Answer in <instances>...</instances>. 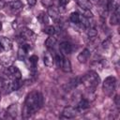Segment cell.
Wrapping results in <instances>:
<instances>
[{
    "mask_svg": "<svg viewBox=\"0 0 120 120\" xmlns=\"http://www.w3.org/2000/svg\"><path fill=\"white\" fill-rule=\"evenodd\" d=\"M24 105H26L36 112L43 105V96L38 91H32L26 96Z\"/></svg>",
    "mask_w": 120,
    "mask_h": 120,
    "instance_id": "obj_1",
    "label": "cell"
},
{
    "mask_svg": "<svg viewBox=\"0 0 120 120\" xmlns=\"http://www.w3.org/2000/svg\"><path fill=\"white\" fill-rule=\"evenodd\" d=\"M99 77L95 71H89L81 77V83H82L88 90H93L99 83Z\"/></svg>",
    "mask_w": 120,
    "mask_h": 120,
    "instance_id": "obj_2",
    "label": "cell"
},
{
    "mask_svg": "<svg viewBox=\"0 0 120 120\" xmlns=\"http://www.w3.org/2000/svg\"><path fill=\"white\" fill-rule=\"evenodd\" d=\"M115 85H116L115 77H113V76L107 77L103 82V91H104V93L108 96H112V93L115 90Z\"/></svg>",
    "mask_w": 120,
    "mask_h": 120,
    "instance_id": "obj_3",
    "label": "cell"
},
{
    "mask_svg": "<svg viewBox=\"0 0 120 120\" xmlns=\"http://www.w3.org/2000/svg\"><path fill=\"white\" fill-rule=\"evenodd\" d=\"M4 74L6 78H9L11 80H20L22 77L20 69L16 66H9L4 70Z\"/></svg>",
    "mask_w": 120,
    "mask_h": 120,
    "instance_id": "obj_4",
    "label": "cell"
},
{
    "mask_svg": "<svg viewBox=\"0 0 120 120\" xmlns=\"http://www.w3.org/2000/svg\"><path fill=\"white\" fill-rule=\"evenodd\" d=\"M21 38H22L24 40L30 41V40H34L36 38V34L29 28H22L21 30Z\"/></svg>",
    "mask_w": 120,
    "mask_h": 120,
    "instance_id": "obj_5",
    "label": "cell"
},
{
    "mask_svg": "<svg viewBox=\"0 0 120 120\" xmlns=\"http://www.w3.org/2000/svg\"><path fill=\"white\" fill-rule=\"evenodd\" d=\"M8 8H9V10L12 12V13H18L23 7L22 3L20 1V0H16V1H11L9 3L7 4Z\"/></svg>",
    "mask_w": 120,
    "mask_h": 120,
    "instance_id": "obj_6",
    "label": "cell"
},
{
    "mask_svg": "<svg viewBox=\"0 0 120 120\" xmlns=\"http://www.w3.org/2000/svg\"><path fill=\"white\" fill-rule=\"evenodd\" d=\"M77 109L71 107V106H67L64 108L63 112H62V116L65 118H74L77 115Z\"/></svg>",
    "mask_w": 120,
    "mask_h": 120,
    "instance_id": "obj_7",
    "label": "cell"
},
{
    "mask_svg": "<svg viewBox=\"0 0 120 120\" xmlns=\"http://www.w3.org/2000/svg\"><path fill=\"white\" fill-rule=\"evenodd\" d=\"M0 46L4 51H10L13 47L12 41L9 38L3 37V36L0 37Z\"/></svg>",
    "mask_w": 120,
    "mask_h": 120,
    "instance_id": "obj_8",
    "label": "cell"
},
{
    "mask_svg": "<svg viewBox=\"0 0 120 120\" xmlns=\"http://www.w3.org/2000/svg\"><path fill=\"white\" fill-rule=\"evenodd\" d=\"M59 49H60V52H62V54H69L72 52V46L68 41H63L62 43H60Z\"/></svg>",
    "mask_w": 120,
    "mask_h": 120,
    "instance_id": "obj_9",
    "label": "cell"
},
{
    "mask_svg": "<svg viewBox=\"0 0 120 120\" xmlns=\"http://www.w3.org/2000/svg\"><path fill=\"white\" fill-rule=\"evenodd\" d=\"M90 54H91L90 51H89L87 48H85V49H83V50L78 54L77 59H78V61H79L80 63H85V62L89 59Z\"/></svg>",
    "mask_w": 120,
    "mask_h": 120,
    "instance_id": "obj_10",
    "label": "cell"
},
{
    "mask_svg": "<svg viewBox=\"0 0 120 120\" xmlns=\"http://www.w3.org/2000/svg\"><path fill=\"white\" fill-rule=\"evenodd\" d=\"M119 13H120V11H119V5H118L115 8V9L112 11V16L110 18L111 24H112V25L118 24V22H119Z\"/></svg>",
    "mask_w": 120,
    "mask_h": 120,
    "instance_id": "obj_11",
    "label": "cell"
},
{
    "mask_svg": "<svg viewBox=\"0 0 120 120\" xmlns=\"http://www.w3.org/2000/svg\"><path fill=\"white\" fill-rule=\"evenodd\" d=\"M48 15L51 18H52L53 20H58V18H59V10H58V8H56L53 6L48 7Z\"/></svg>",
    "mask_w": 120,
    "mask_h": 120,
    "instance_id": "obj_12",
    "label": "cell"
},
{
    "mask_svg": "<svg viewBox=\"0 0 120 120\" xmlns=\"http://www.w3.org/2000/svg\"><path fill=\"white\" fill-rule=\"evenodd\" d=\"M62 70L64 72H70L71 71V64H70V61L68 59H67L66 57H63V60H62V63H61V67Z\"/></svg>",
    "mask_w": 120,
    "mask_h": 120,
    "instance_id": "obj_13",
    "label": "cell"
},
{
    "mask_svg": "<svg viewBox=\"0 0 120 120\" xmlns=\"http://www.w3.org/2000/svg\"><path fill=\"white\" fill-rule=\"evenodd\" d=\"M7 113L11 117V118H15L18 115V106L17 104H11L8 110H7Z\"/></svg>",
    "mask_w": 120,
    "mask_h": 120,
    "instance_id": "obj_14",
    "label": "cell"
},
{
    "mask_svg": "<svg viewBox=\"0 0 120 120\" xmlns=\"http://www.w3.org/2000/svg\"><path fill=\"white\" fill-rule=\"evenodd\" d=\"M53 60H54V59H53L52 55L50 52H46V53L44 54L43 61H44V64H45L46 67H48V68L52 67V65H53Z\"/></svg>",
    "mask_w": 120,
    "mask_h": 120,
    "instance_id": "obj_15",
    "label": "cell"
},
{
    "mask_svg": "<svg viewBox=\"0 0 120 120\" xmlns=\"http://www.w3.org/2000/svg\"><path fill=\"white\" fill-rule=\"evenodd\" d=\"M77 4L83 10H85V9H91L92 8V3L89 0H77Z\"/></svg>",
    "mask_w": 120,
    "mask_h": 120,
    "instance_id": "obj_16",
    "label": "cell"
},
{
    "mask_svg": "<svg viewBox=\"0 0 120 120\" xmlns=\"http://www.w3.org/2000/svg\"><path fill=\"white\" fill-rule=\"evenodd\" d=\"M34 114H35V112L32 109H30L29 107H27L26 105L23 106V109H22V117L23 118H30Z\"/></svg>",
    "mask_w": 120,
    "mask_h": 120,
    "instance_id": "obj_17",
    "label": "cell"
},
{
    "mask_svg": "<svg viewBox=\"0 0 120 120\" xmlns=\"http://www.w3.org/2000/svg\"><path fill=\"white\" fill-rule=\"evenodd\" d=\"M89 106H90L89 100H87L86 98H82V99L79 101V103H78V105H77V108H78L79 110H85V109H88Z\"/></svg>",
    "mask_w": 120,
    "mask_h": 120,
    "instance_id": "obj_18",
    "label": "cell"
},
{
    "mask_svg": "<svg viewBox=\"0 0 120 120\" xmlns=\"http://www.w3.org/2000/svg\"><path fill=\"white\" fill-rule=\"evenodd\" d=\"M27 50L24 48V47H22V45L19 47V50H18V58H19V60H24L25 59V57H26V54H27Z\"/></svg>",
    "mask_w": 120,
    "mask_h": 120,
    "instance_id": "obj_19",
    "label": "cell"
},
{
    "mask_svg": "<svg viewBox=\"0 0 120 120\" xmlns=\"http://www.w3.org/2000/svg\"><path fill=\"white\" fill-rule=\"evenodd\" d=\"M87 36L89 38H95L98 36V30L95 26H89L87 28Z\"/></svg>",
    "mask_w": 120,
    "mask_h": 120,
    "instance_id": "obj_20",
    "label": "cell"
},
{
    "mask_svg": "<svg viewBox=\"0 0 120 120\" xmlns=\"http://www.w3.org/2000/svg\"><path fill=\"white\" fill-rule=\"evenodd\" d=\"M55 44H56V39L54 38H52V37H50L45 40V46L48 49H52Z\"/></svg>",
    "mask_w": 120,
    "mask_h": 120,
    "instance_id": "obj_21",
    "label": "cell"
},
{
    "mask_svg": "<svg viewBox=\"0 0 120 120\" xmlns=\"http://www.w3.org/2000/svg\"><path fill=\"white\" fill-rule=\"evenodd\" d=\"M80 14L78 13V12H72L71 14H70V17H69V19H70V21L72 22H74V23H79V22H80Z\"/></svg>",
    "mask_w": 120,
    "mask_h": 120,
    "instance_id": "obj_22",
    "label": "cell"
},
{
    "mask_svg": "<svg viewBox=\"0 0 120 120\" xmlns=\"http://www.w3.org/2000/svg\"><path fill=\"white\" fill-rule=\"evenodd\" d=\"M44 33H46L47 35H49V36H52L54 33H55V28L52 26V25H48V26H46L45 28H44Z\"/></svg>",
    "mask_w": 120,
    "mask_h": 120,
    "instance_id": "obj_23",
    "label": "cell"
},
{
    "mask_svg": "<svg viewBox=\"0 0 120 120\" xmlns=\"http://www.w3.org/2000/svg\"><path fill=\"white\" fill-rule=\"evenodd\" d=\"M38 57L37 55H35V54L31 55L30 58H29V62H30V64H31V66L33 68H36V66L38 64Z\"/></svg>",
    "mask_w": 120,
    "mask_h": 120,
    "instance_id": "obj_24",
    "label": "cell"
},
{
    "mask_svg": "<svg viewBox=\"0 0 120 120\" xmlns=\"http://www.w3.org/2000/svg\"><path fill=\"white\" fill-rule=\"evenodd\" d=\"M63 54L62 53H60V54H58V53H56L55 54V62H56V65H57V67L58 68H60L61 67V63H62V60H63Z\"/></svg>",
    "mask_w": 120,
    "mask_h": 120,
    "instance_id": "obj_25",
    "label": "cell"
},
{
    "mask_svg": "<svg viewBox=\"0 0 120 120\" xmlns=\"http://www.w3.org/2000/svg\"><path fill=\"white\" fill-rule=\"evenodd\" d=\"M38 20L41 22V23H47L48 22V19H47V15L44 13H41L40 15H38Z\"/></svg>",
    "mask_w": 120,
    "mask_h": 120,
    "instance_id": "obj_26",
    "label": "cell"
},
{
    "mask_svg": "<svg viewBox=\"0 0 120 120\" xmlns=\"http://www.w3.org/2000/svg\"><path fill=\"white\" fill-rule=\"evenodd\" d=\"M83 12H84V14H83L84 17H86V18H92L93 17V13L91 12L90 9H85V10H83Z\"/></svg>",
    "mask_w": 120,
    "mask_h": 120,
    "instance_id": "obj_27",
    "label": "cell"
},
{
    "mask_svg": "<svg viewBox=\"0 0 120 120\" xmlns=\"http://www.w3.org/2000/svg\"><path fill=\"white\" fill-rule=\"evenodd\" d=\"M42 5L46 6V7H50L52 6V0H41Z\"/></svg>",
    "mask_w": 120,
    "mask_h": 120,
    "instance_id": "obj_28",
    "label": "cell"
},
{
    "mask_svg": "<svg viewBox=\"0 0 120 120\" xmlns=\"http://www.w3.org/2000/svg\"><path fill=\"white\" fill-rule=\"evenodd\" d=\"M110 42H111V38H107V39L102 43V47H103V48H108V46L110 45Z\"/></svg>",
    "mask_w": 120,
    "mask_h": 120,
    "instance_id": "obj_29",
    "label": "cell"
},
{
    "mask_svg": "<svg viewBox=\"0 0 120 120\" xmlns=\"http://www.w3.org/2000/svg\"><path fill=\"white\" fill-rule=\"evenodd\" d=\"M68 1L69 0H60V8H65L66 7V5L68 3Z\"/></svg>",
    "mask_w": 120,
    "mask_h": 120,
    "instance_id": "obj_30",
    "label": "cell"
},
{
    "mask_svg": "<svg viewBox=\"0 0 120 120\" xmlns=\"http://www.w3.org/2000/svg\"><path fill=\"white\" fill-rule=\"evenodd\" d=\"M27 1V3H28V5L29 6H35L36 5V3H37V0H26Z\"/></svg>",
    "mask_w": 120,
    "mask_h": 120,
    "instance_id": "obj_31",
    "label": "cell"
},
{
    "mask_svg": "<svg viewBox=\"0 0 120 120\" xmlns=\"http://www.w3.org/2000/svg\"><path fill=\"white\" fill-rule=\"evenodd\" d=\"M114 102H115L116 106L119 107V96H116V97L114 98Z\"/></svg>",
    "mask_w": 120,
    "mask_h": 120,
    "instance_id": "obj_32",
    "label": "cell"
},
{
    "mask_svg": "<svg viewBox=\"0 0 120 120\" xmlns=\"http://www.w3.org/2000/svg\"><path fill=\"white\" fill-rule=\"evenodd\" d=\"M5 2H4V0H0V8H3L4 7H5Z\"/></svg>",
    "mask_w": 120,
    "mask_h": 120,
    "instance_id": "obj_33",
    "label": "cell"
},
{
    "mask_svg": "<svg viewBox=\"0 0 120 120\" xmlns=\"http://www.w3.org/2000/svg\"><path fill=\"white\" fill-rule=\"evenodd\" d=\"M1 29H2V22H1V21H0V31H1Z\"/></svg>",
    "mask_w": 120,
    "mask_h": 120,
    "instance_id": "obj_34",
    "label": "cell"
},
{
    "mask_svg": "<svg viewBox=\"0 0 120 120\" xmlns=\"http://www.w3.org/2000/svg\"></svg>",
    "mask_w": 120,
    "mask_h": 120,
    "instance_id": "obj_35",
    "label": "cell"
}]
</instances>
